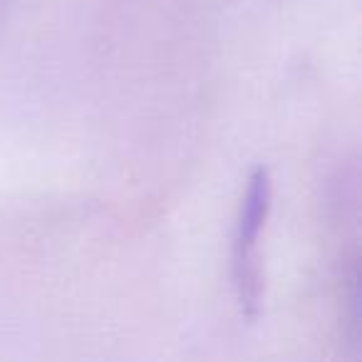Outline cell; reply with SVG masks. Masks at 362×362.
<instances>
[{
  "label": "cell",
  "mask_w": 362,
  "mask_h": 362,
  "mask_svg": "<svg viewBox=\"0 0 362 362\" xmlns=\"http://www.w3.org/2000/svg\"><path fill=\"white\" fill-rule=\"evenodd\" d=\"M273 206V181L266 166H256L248 179L241 209H238L236 231H233V288L241 313L256 320L263 300V273L258 241L266 228Z\"/></svg>",
  "instance_id": "cell-1"
}]
</instances>
